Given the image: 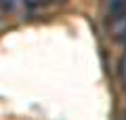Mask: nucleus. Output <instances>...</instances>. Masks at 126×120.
<instances>
[{"label":"nucleus","instance_id":"1","mask_svg":"<svg viewBox=\"0 0 126 120\" xmlns=\"http://www.w3.org/2000/svg\"><path fill=\"white\" fill-rule=\"evenodd\" d=\"M124 2H126V0H107V4H109V9H111V11H118Z\"/></svg>","mask_w":126,"mask_h":120},{"label":"nucleus","instance_id":"2","mask_svg":"<svg viewBox=\"0 0 126 120\" xmlns=\"http://www.w3.org/2000/svg\"><path fill=\"white\" fill-rule=\"evenodd\" d=\"M120 72H122V80H124V86H126V53L122 57V63H120Z\"/></svg>","mask_w":126,"mask_h":120}]
</instances>
